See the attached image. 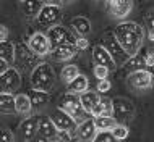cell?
<instances>
[{"instance_id":"cell-1","label":"cell","mask_w":154,"mask_h":142,"mask_svg":"<svg viewBox=\"0 0 154 142\" xmlns=\"http://www.w3.org/2000/svg\"><path fill=\"white\" fill-rule=\"evenodd\" d=\"M114 37L128 57H135L143 45L144 29L135 21H125L114 29Z\"/></svg>"},{"instance_id":"cell-2","label":"cell","mask_w":154,"mask_h":142,"mask_svg":"<svg viewBox=\"0 0 154 142\" xmlns=\"http://www.w3.org/2000/svg\"><path fill=\"white\" fill-rule=\"evenodd\" d=\"M31 86L34 90H42V92H51L55 86V73L49 63H39L34 66L31 73Z\"/></svg>"},{"instance_id":"cell-3","label":"cell","mask_w":154,"mask_h":142,"mask_svg":"<svg viewBox=\"0 0 154 142\" xmlns=\"http://www.w3.org/2000/svg\"><path fill=\"white\" fill-rule=\"evenodd\" d=\"M59 108H60V110H63L68 116H72V120L76 123V126H78V124H81L83 121L91 120V115L81 107L80 99H78L76 94L66 92L65 95H62L60 100H59Z\"/></svg>"},{"instance_id":"cell-4","label":"cell","mask_w":154,"mask_h":142,"mask_svg":"<svg viewBox=\"0 0 154 142\" xmlns=\"http://www.w3.org/2000/svg\"><path fill=\"white\" fill-rule=\"evenodd\" d=\"M21 86V76L20 71L10 66L3 74H0V94H11L13 95Z\"/></svg>"},{"instance_id":"cell-5","label":"cell","mask_w":154,"mask_h":142,"mask_svg":"<svg viewBox=\"0 0 154 142\" xmlns=\"http://www.w3.org/2000/svg\"><path fill=\"white\" fill-rule=\"evenodd\" d=\"M49 118L52 120L54 126L57 128L59 132H66L70 136H75V131H76V123L72 120V116H68L63 110H60L59 107L55 110H52V113Z\"/></svg>"},{"instance_id":"cell-6","label":"cell","mask_w":154,"mask_h":142,"mask_svg":"<svg viewBox=\"0 0 154 142\" xmlns=\"http://www.w3.org/2000/svg\"><path fill=\"white\" fill-rule=\"evenodd\" d=\"M135 115V107L130 100L119 97V99H112V118L117 120V123L120 121H130Z\"/></svg>"},{"instance_id":"cell-7","label":"cell","mask_w":154,"mask_h":142,"mask_svg":"<svg viewBox=\"0 0 154 142\" xmlns=\"http://www.w3.org/2000/svg\"><path fill=\"white\" fill-rule=\"evenodd\" d=\"M60 21H62V10L54 5H44L42 10L39 11V15H37L39 26L45 28L47 31L54 26H59Z\"/></svg>"},{"instance_id":"cell-8","label":"cell","mask_w":154,"mask_h":142,"mask_svg":"<svg viewBox=\"0 0 154 142\" xmlns=\"http://www.w3.org/2000/svg\"><path fill=\"white\" fill-rule=\"evenodd\" d=\"M128 86L136 92H143V90L151 89L152 86V74L151 71L144 70V71H136V73H130L127 79Z\"/></svg>"},{"instance_id":"cell-9","label":"cell","mask_w":154,"mask_h":142,"mask_svg":"<svg viewBox=\"0 0 154 142\" xmlns=\"http://www.w3.org/2000/svg\"><path fill=\"white\" fill-rule=\"evenodd\" d=\"M28 49L31 50L32 55L36 57H44L47 53H51V45L45 34L42 32H34L29 39H28Z\"/></svg>"},{"instance_id":"cell-10","label":"cell","mask_w":154,"mask_h":142,"mask_svg":"<svg viewBox=\"0 0 154 142\" xmlns=\"http://www.w3.org/2000/svg\"><path fill=\"white\" fill-rule=\"evenodd\" d=\"M45 37H47L49 40V45H51V50L59 47V45L65 44V42H72L73 44V37L70 36V32L66 31V29L63 26H54L47 31V34H45Z\"/></svg>"},{"instance_id":"cell-11","label":"cell","mask_w":154,"mask_h":142,"mask_svg":"<svg viewBox=\"0 0 154 142\" xmlns=\"http://www.w3.org/2000/svg\"><path fill=\"white\" fill-rule=\"evenodd\" d=\"M102 47H104V49L107 50V52L110 53V57H112V60H114V63H115V65H117V63H125V61H127L128 58H130V57L127 55V53L123 52V49L119 45V42L115 40L114 34L107 37Z\"/></svg>"},{"instance_id":"cell-12","label":"cell","mask_w":154,"mask_h":142,"mask_svg":"<svg viewBox=\"0 0 154 142\" xmlns=\"http://www.w3.org/2000/svg\"><path fill=\"white\" fill-rule=\"evenodd\" d=\"M93 61H94L96 66H104V68H107L109 71L117 68V65L114 63L110 53L107 52L102 45H96L93 49Z\"/></svg>"},{"instance_id":"cell-13","label":"cell","mask_w":154,"mask_h":142,"mask_svg":"<svg viewBox=\"0 0 154 142\" xmlns=\"http://www.w3.org/2000/svg\"><path fill=\"white\" fill-rule=\"evenodd\" d=\"M75 136L78 137L80 142H93L94 137L97 136V129H96L94 123H93V118L83 121L81 124H78L76 131H75Z\"/></svg>"},{"instance_id":"cell-14","label":"cell","mask_w":154,"mask_h":142,"mask_svg":"<svg viewBox=\"0 0 154 142\" xmlns=\"http://www.w3.org/2000/svg\"><path fill=\"white\" fill-rule=\"evenodd\" d=\"M37 134H41L42 137L49 141H54L57 139V136H59V131H57V128L54 126L52 120L49 118V116H37Z\"/></svg>"},{"instance_id":"cell-15","label":"cell","mask_w":154,"mask_h":142,"mask_svg":"<svg viewBox=\"0 0 154 142\" xmlns=\"http://www.w3.org/2000/svg\"><path fill=\"white\" fill-rule=\"evenodd\" d=\"M107 8H109V13L112 18L122 19L130 15V11L133 10V3L128 2V0H114V2L107 3Z\"/></svg>"},{"instance_id":"cell-16","label":"cell","mask_w":154,"mask_h":142,"mask_svg":"<svg viewBox=\"0 0 154 142\" xmlns=\"http://www.w3.org/2000/svg\"><path fill=\"white\" fill-rule=\"evenodd\" d=\"M36 55H32L31 50L28 47H24L23 44L15 45V58L13 61L16 65H20L21 70H28L29 66H32V60H34Z\"/></svg>"},{"instance_id":"cell-17","label":"cell","mask_w":154,"mask_h":142,"mask_svg":"<svg viewBox=\"0 0 154 142\" xmlns=\"http://www.w3.org/2000/svg\"><path fill=\"white\" fill-rule=\"evenodd\" d=\"M76 53H78V49L75 47L72 42H65V44H62V45H59V47L51 50V55L55 61L70 60V58H73Z\"/></svg>"},{"instance_id":"cell-18","label":"cell","mask_w":154,"mask_h":142,"mask_svg":"<svg viewBox=\"0 0 154 142\" xmlns=\"http://www.w3.org/2000/svg\"><path fill=\"white\" fill-rule=\"evenodd\" d=\"M20 129H21V136H23L24 142H29L32 137L37 134V116H29V118H26L21 123Z\"/></svg>"},{"instance_id":"cell-19","label":"cell","mask_w":154,"mask_h":142,"mask_svg":"<svg viewBox=\"0 0 154 142\" xmlns=\"http://www.w3.org/2000/svg\"><path fill=\"white\" fill-rule=\"evenodd\" d=\"M44 2H37V0H29V2H21L20 3V8H21L23 15L26 18H37L39 11L42 10Z\"/></svg>"},{"instance_id":"cell-20","label":"cell","mask_w":154,"mask_h":142,"mask_svg":"<svg viewBox=\"0 0 154 142\" xmlns=\"http://www.w3.org/2000/svg\"><path fill=\"white\" fill-rule=\"evenodd\" d=\"M78 99H80V103L81 107L85 108L86 111L91 115V111H93V108L96 107V103L99 102V94L97 92H91V90H85V92H81L78 95Z\"/></svg>"},{"instance_id":"cell-21","label":"cell","mask_w":154,"mask_h":142,"mask_svg":"<svg viewBox=\"0 0 154 142\" xmlns=\"http://www.w3.org/2000/svg\"><path fill=\"white\" fill-rule=\"evenodd\" d=\"M15 111L20 115H29L32 111L31 100L28 94H16L15 95Z\"/></svg>"},{"instance_id":"cell-22","label":"cell","mask_w":154,"mask_h":142,"mask_svg":"<svg viewBox=\"0 0 154 142\" xmlns=\"http://www.w3.org/2000/svg\"><path fill=\"white\" fill-rule=\"evenodd\" d=\"M93 123L97 132H109L119 124L117 120L112 116H96V118H93Z\"/></svg>"},{"instance_id":"cell-23","label":"cell","mask_w":154,"mask_h":142,"mask_svg":"<svg viewBox=\"0 0 154 142\" xmlns=\"http://www.w3.org/2000/svg\"><path fill=\"white\" fill-rule=\"evenodd\" d=\"M91 116H112V99L101 97L91 111Z\"/></svg>"},{"instance_id":"cell-24","label":"cell","mask_w":154,"mask_h":142,"mask_svg":"<svg viewBox=\"0 0 154 142\" xmlns=\"http://www.w3.org/2000/svg\"><path fill=\"white\" fill-rule=\"evenodd\" d=\"M28 97H29V100H31L32 108H36V110H41V108L47 107V103H49V94L42 92V90L31 89L29 94H28Z\"/></svg>"},{"instance_id":"cell-25","label":"cell","mask_w":154,"mask_h":142,"mask_svg":"<svg viewBox=\"0 0 154 142\" xmlns=\"http://www.w3.org/2000/svg\"><path fill=\"white\" fill-rule=\"evenodd\" d=\"M88 78L86 76H83V74H78L76 78L73 79L72 82H68V92L70 94H76V95H80L81 92H85V90H88Z\"/></svg>"},{"instance_id":"cell-26","label":"cell","mask_w":154,"mask_h":142,"mask_svg":"<svg viewBox=\"0 0 154 142\" xmlns=\"http://www.w3.org/2000/svg\"><path fill=\"white\" fill-rule=\"evenodd\" d=\"M125 68H127L128 74L130 73H136V71H144L146 70V63H144V57L143 55H135V57H130L127 61H125Z\"/></svg>"},{"instance_id":"cell-27","label":"cell","mask_w":154,"mask_h":142,"mask_svg":"<svg viewBox=\"0 0 154 142\" xmlns=\"http://www.w3.org/2000/svg\"><path fill=\"white\" fill-rule=\"evenodd\" d=\"M0 58L5 60L7 63H13L15 58V44L7 40V42H0Z\"/></svg>"},{"instance_id":"cell-28","label":"cell","mask_w":154,"mask_h":142,"mask_svg":"<svg viewBox=\"0 0 154 142\" xmlns=\"http://www.w3.org/2000/svg\"><path fill=\"white\" fill-rule=\"evenodd\" d=\"M15 111V95L0 94V113H13Z\"/></svg>"},{"instance_id":"cell-29","label":"cell","mask_w":154,"mask_h":142,"mask_svg":"<svg viewBox=\"0 0 154 142\" xmlns=\"http://www.w3.org/2000/svg\"><path fill=\"white\" fill-rule=\"evenodd\" d=\"M72 26H73L75 31H76L78 34H81V36L91 32V23L86 18H83V16H76V18H73L72 19Z\"/></svg>"},{"instance_id":"cell-30","label":"cell","mask_w":154,"mask_h":142,"mask_svg":"<svg viewBox=\"0 0 154 142\" xmlns=\"http://www.w3.org/2000/svg\"><path fill=\"white\" fill-rule=\"evenodd\" d=\"M78 74H80V70H78L76 65H66V66L62 68L60 78H62V81H63L65 84H68V82H72Z\"/></svg>"},{"instance_id":"cell-31","label":"cell","mask_w":154,"mask_h":142,"mask_svg":"<svg viewBox=\"0 0 154 142\" xmlns=\"http://www.w3.org/2000/svg\"><path fill=\"white\" fill-rule=\"evenodd\" d=\"M110 134L115 137V141H125V139L128 137V134H130V129L125 126V124L119 123L117 126H115V128L110 131Z\"/></svg>"},{"instance_id":"cell-32","label":"cell","mask_w":154,"mask_h":142,"mask_svg":"<svg viewBox=\"0 0 154 142\" xmlns=\"http://www.w3.org/2000/svg\"><path fill=\"white\" fill-rule=\"evenodd\" d=\"M0 142H15V136L13 132L8 128H0Z\"/></svg>"},{"instance_id":"cell-33","label":"cell","mask_w":154,"mask_h":142,"mask_svg":"<svg viewBox=\"0 0 154 142\" xmlns=\"http://www.w3.org/2000/svg\"><path fill=\"white\" fill-rule=\"evenodd\" d=\"M93 142H119V141H115V137L109 131V132H97V136L94 137Z\"/></svg>"},{"instance_id":"cell-34","label":"cell","mask_w":154,"mask_h":142,"mask_svg":"<svg viewBox=\"0 0 154 142\" xmlns=\"http://www.w3.org/2000/svg\"><path fill=\"white\" fill-rule=\"evenodd\" d=\"M94 76L99 79V81H102V79H107V76H109V70L104 68V66H94Z\"/></svg>"},{"instance_id":"cell-35","label":"cell","mask_w":154,"mask_h":142,"mask_svg":"<svg viewBox=\"0 0 154 142\" xmlns=\"http://www.w3.org/2000/svg\"><path fill=\"white\" fill-rule=\"evenodd\" d=\"M109 90H110L109 79H102V81L97 82V92L99 94H106V92H109Z\"/></svg>"},{"instance_id":"cell-36","label":"cell","mask_w":154,"mask_h":142,"mask_svg":"<svg viewBox=\"0 0 154 142\" xmlns=\"http://www.w3.org/2000/svg\"><path fill=\"white\" fill-rule=\"evenodd\" d=\"M73 45L78 49V52H80V50H86L88 49V40H86L85 37H76V39L73 40Z\"/></svg>"},{"instance_id":"cell-37","label":"cell","mask_w":154,"mask_h":142,"mask_svg":"<svg viewBox=\"0 0 154 142\" xmlns=\"http://www.w3.org/2000/svg\"><path fill=\"white\" fill-rule=\"evenodd\" d=\"M8 28L3 26V24H0V42H7L8 40Z\"/></svg>"},{"instance_id":"cell-38","label":"cell","mask_w":154,"mask_h":142,"mask_svg":"<svg viewBox=\"0 0 154 142\" xmlns=\"http://www.w3.org/2000/svg\"><path fill=\"white\" fill-rule=\"evenodd\" d=\"M144 63H146V68H152V66H154V57H152V52H148V55L144 57Z\"/></svg>"},{"instance_id":"cell-39","label":"cell","mask_w":154,"mask_h":142,"mask_svg":"<svg viewBox=\"0 0 154 142\" xmlns=\"http://www.w3.org/2000/svg\"><path fill=\"white\" fill-rule=\"evenodd\" d=\"M8 68H10V63H7L5 60H2V58H0V74H3Z\"/></svg>"},{"instance_id":"cell-40","label":"cell","mask_w":154,"mask_h":142,"mask_svg":"<svg viewBox=\"0 0 154 142\" xmlns=\"http://www.w3.org/2000/svg\"><path fill=\"white\" fill-rule=\"evenodd\" d=\"M29 142H52V141H49V139H45V137H42L41 134H36Z\"/></svg>"},{"instance_id":"cell-41","label":"cell","mask_w":154,"mask_h":142,"mask_svg":"<svg viewBox=\"0 0 154 142\" xmlns=\"http://www.w3.org/2000/svg\"><path fill=\"white\" fill-rule=\"evenodd\" d=\"M52 142H63V141H62V139H59V137H57V139H54Z\"/></svg>"}]
</instances>
